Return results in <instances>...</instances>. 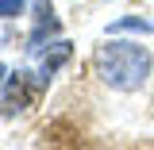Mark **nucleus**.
Wrapping results in <instances>:
<instances>
[{"mask_svg": "<svg viewBox=\"0 0 154 150\" xmlns=\"http://www.w3.org/2000/svg\"><path fill=\"white\" fill-rule=\"evenodd\" d=\"M93 66H96V77L108 89L135 93L150 77V50L139 42H104V46H96Z\"/></svg>", "mask_w": 154, "mask_h": 150, "instance_id": "1", "label": "nucleus"}, {"mask_svg": "<svg viewBox=\"0 0 154 150\" xmlns=\"http://www.w3.org/2000/svg\"><path fill=\"white\" fill-rule=\"evenodd\" d=\"M31 73H16L8 81V96H4V112H19L27 100H31V85H27Z\"/></svg>", "mask_w": 154, "mask_h": 150, "instance_id": "2", "label": "nucleus"}, {"mask_svg": "<svg viewBox=\"0 0 154 150\" xmlns=\"http://www.w3.org/2000/svg\"><path fill=\"white\" fill-rule=\"evenodd\" d=\"M69 58V42H50V58H42V66H38V89L42 85H50V77H54V69Z\"/></svg>", "mask_w": 154, "mask_h": 150, "instance_id": "3", "label": "nucleus"}, {"mask_svg": "<svg viewBox=\"0 0 154 150\" xmlns=\"http://www.w3.org/2000/svg\"><path fill=\"white\" fill-rule=\"evenodd\" d=\"M54 31H58V19L50 12V0H38V23H35V31H31V50H38L42 35H54Z\"/></svg>", "mask_w": 154, "mask_h": 150, "instance_id": "4", "label": "nucleus"}, {"mask_svg": "<svg viewBox=\"0 0 154 150\" xmlns=\"http://www.w3.org/2000/svg\"><path fill=\"white\" fill-rule=\"evenodd\" d=\"M108 31H143V35H146V31H150V23H146V19H139V16H127V19H116Z\"/></svg>", "mask_w": 154, "mask_h": 150, "instance_id": "5", "label": "nucleus"}, {"mask_svg": "<svg viewBox=\"0 0 154 150\" xmlns=\"http://www.w3.org/2000/svg\"><path fill=\"white\" fill-rule=\"evenodd\" d=\"M23 0H0V19H12V16H23Z\"/></svg>", "mask_w": 154, "mask_h": 150, "instance_id": "6", "label": "nucleus"}, {"mask_svg": "<svg viewBox=\"0 0 154 150\" xmlns=\"http://www.w3.org/2000/svg\"><path fill=\"white\" fill-rule=\"evenodd\" d=\"M0 77H4V66H0Z\"/></svg>", "mask_w": 154, "mask_h": 150, "instance_id": "7", "label": "nucleus"}]
</instances>
